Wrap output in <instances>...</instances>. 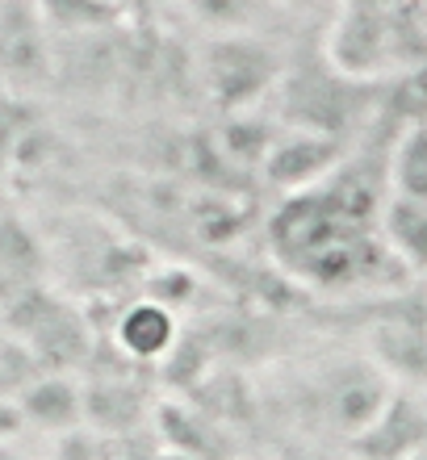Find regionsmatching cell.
<instances>
[{
	"instance_id": "cell-1",
	"label": "cell",
	"mask_w": 427,
	"mask_h": 460,
	"mask_svg": "<svg viewBox=\"0 0 427 460\" xmlns=\"http://www.w3.org/2000/svg\"><path fill=\"white\" fill-rule=\"evenodd\" d=\"M281 55L260 34H209L197 55V88H206V97L227 113L247 110L281 84Z\"/></svg>"
},
{
	"instance_id": "cell-2",
	"label": "cell",
	"mask_w": 427,
	"mask_h": 460,
	"mask_svg": "<svg viewBox=\"0 0 427 460\" xmlns=\"http://www.w3.org/2000/svg\"><path fill=\"white\" fill-rule=\"evenodd\" d=\"M369 348H373V364L386 376L398 381H427V302L398 305L373 323L369 331Z\"/></svg>"
},
{
	"instance_id": "cell-3",
	"label": "cell",
	"mask_w": 427,
	"mask_h": 460,
	"mask_svg": "<svg viewBox=\"0 0 427 460\" xmlns=\"http://www.w3.org/2000/svg\"><path fill=\"white\" fill-rule=\"evenodd\" d=\"M113 340H118V348H122L130 360L156 364V360H164V356H172L176 343H181V318H176L172 305L143 297V302L122 310L118 327H113Z\"/></svg>"
},
{
	"instance_id": "cell-4",
	"label": "cell",
	"mask_w": 427,
	"mask_h": 460,
	"mask_svg": "<svg viewBox=\"0 0 427 460\" xmlns=\"http://www.w3.org/2000/svg\"><path fill=\"white\" fill-rule=\"evenodd\" d=\"M381 243L390 255L403 264L406 277H427V206L423 201H406V197L386 193L381 201Z\"/></svg>"
},
{
	"instance_id": "cell-5",
	"label": "cell",
	"mask_w": 427,
	"mask_h": 460,
	"mask_svg": "<svg viewBox=\"0 0 427 460\" xmlns=\"http://www.w3.org/2000/svg\"><path fill=\"white\" fill-rule=\"evenodd\" d=\"M386 184L394 197L427 206V118H411L394 130L386 151Z\"/></svg>"
},
{
	"instance_id": "cell-6",
	"label": "cell",
	"mask_w": 427,
	"mask_h": 460,
	"mask_svg": "<svg viewBox=\"0 0 427 460\" xmlns=\"http://www.w3.org/2000/svg\"><path fill=\"white\" fill-rule=\"evenodd\" d=\"M22 423H34L42 431H67L85 414V394L67 376H42L22 394Z\"/></svg>"
},
{
	"instance_id": "cell-7",
	"label": "cell",
	"mask_w": 427,
	"mask_h": 460,
	"mask_svg": "<svg viewBox=\"0 0 427 460\" xmlns=\"http://www.w3.org/2000/svg\"><path fill=\"white\" fill-rule=\"evenodd\" d=\"M209 34H256L272 0H184Z\"/></svg>"
},
{
	"instance_id": "cell-8",
	"label": "cell",
	"mask_w": 427,
	"mask_h": 460,
	"mask_svg": "<svg viewBox=\"0 0 427 460\" xmlns=\"http://www.w3.org/2000/svg\"><path fill=\"white\" fill-rule=\"evenodd\" d=\"M17 427H22V414L13 411V406H4V402H0V439H9L13 431H17Z\"/></svg>"
},
{
	"instance_id": "cell-9",
	"label": "cell",
	"mask_w": 427,
	"mask_h": 460,
	"mask_svg": "<svg viewBox=\"0 0 427 460\" xmlns=\"http://www.w3.org/2000/svg\"><path fill=\"white\" fill-rule=\"evenodd\" d=\"M156 460H193V456H189V452H181V448H164Z\"/></svg>"
},
{
	"instance_id": "cell-10",
	"label": "cell",
	"mask_w": 427,
	"mask_h": 460,
	"mask_svg": "<svg viewBox=\"0 0 427 460\" xmlns=\"http://www.w3.org/2000/svg\"><path fill=\"white\" fill-rule=\"evenodd\" d=\"M0 97H4V75H0Z\"/></svg>"
}]
</instances>
